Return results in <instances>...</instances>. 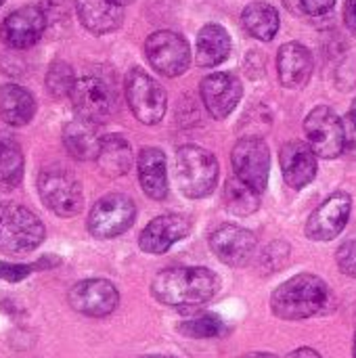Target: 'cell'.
Segmentation results:
<instances>
[{
	"instance_id": "cell-31",
	"label": "cell",
	"mask_w": 356,
	"mask_h": 358,
	"mask_svg": "<svg viewBox=\"0 0 356 358\" xmlns=\"http://www.w3.org/2000/svg\"><path fill=\"white\" fill-rule=\"evenodd\" d=\"M290 260V245L283 241H275L273 245H269L260 258V264L266 273H275L281 271V266Z\"/></svg>"
},
{
	"instance_id": "cell-18",
	"label": "cell",
	"mask_w": 356,
	"mask_h": 358,
	"mask_svg": "<svg viewBox=\"0 0 356 358\" xmlns=\"http://www.w3.org/2000/svg\"><path fill=\"white\" fill-rule=\"evenodd\" d=\"M283 178L292 189H302L317 176V153L304 141H290L279 153Z\"/></svg>"
},
{
	"instance_id": "cell-43",
	"label": "cell",
	"mask_w": 356,
	"mask_h": 358,
	"mask_svg": "<svg viewBox=\"0 0 356 358\" xmlns=\"http://www.w3.org/2000/svg\"><path fill=\"white\" fill-rule=\"evenodd\" d=\"M2 2H4V0H0V4H2Z\"/></svg>"
},
{
	"instance_id": "cell-10",
	"label": "cell",
	"mask_w": 356,
	"mask_h": 358,
	"mask_svg": "<svg viewBox=\"0 0 356 358\" xmlns=\"http://www.w3.org/2000/svg\"><path fill=\"white\" fill-rule=\"evenodd\" d=\"M235 176L248 182L252 189L262 193L269 185L271 174V149L262 138L248 136L241 138L231 153Z\"/></svg>"
},
{
	"instance_id": "cell-28",
	"label": "cell",
	"mask_w": 356,
	"mask_h": 358,
	"mask_svg": "<svg viewBox=\"0 0 356 358\" xmlns=\"http://www.w3.org/2000/svg\"><path fill=\"white\" fill-rule=\"evenodd\" d=\"M23 178V153L21 147L8 138L0 136V191H13Z\"/></svg>"
},
{
	"instance_id": "cell-15",
	"label": "cell",
	"mask_w": 356,
	"mask_h": 358,
	"mask_svg": "<svg viewBox=\"0 0 356 358\" xmlns=\"http://www.w3.org/2000/svg\"><path fill=\"white\" fill-rule=\"evenodd\" d=\"M210 248L214 256L227 266H245L256 250V237L252 231L237 224H222L210 235Z\"/></svg>"
},
{
	"instance_id": "cell-5",
	"label": "cell",
	"mask_w": 356,
	"mask_h": 358,
	"mask_svg": "<svg viewBox=\"0 0 356 358\" xmlns=\"http://www.w3.org/2000/svg\"><path fill=\"white\" fill-rule=\"evenodd\" d=\"M38 191L44 206L57 216L69 218L82 212L84 193L80 180L61 166L44 168L38 176Z\"/></svg>"
},
{
	"instance_id": "cell-19",
	"label": "cell",
	"mask_w": 356,
	"mask_h": 358,
	"mask_svg": "<svg viewBox=\"0 0 356 358\" xmlns=\"http://www.w3.org/2000/svg\"><path fill=\"white\" fill-rule=\"evenodd\" d=\"M277 73L285 88H300L311 80L313 55L300 42H287L277 55Z\"/></svg>"
},
{
	"instance_id": "cell-35",
	"label": "cell",
	"mask_w": 356,
	"mask_h": 358,
	"mask_svg": "<svg viewBox=\"0 0 356 358\" xmlns=\"http://www.w3.org/2000/svg\"><path fill=\"white\" fill-rule=\"evenodd\" d=\"M344 149L356 157V120H353L350 115L344 122Z\"/></svg>"
},
{
	"instance_id": "cell-27",
	"label": "cell",
	"mask_w": 356,
	"mask_h": 358,
	"mask_svg": "<svg viewBox=\"0 0 356 358\" xmlns=\"http://www.w3.org/2000/svg\"><path fill=\"white\" fill-rule=\"evenodd\" d=\"M258 191L252 189L248 182H243L239 176H233L225 182L222 189V199H225V208L227 212H231L233 216H250L258 210L260 199H258Z\"/></svg>"
},
{
	"instance_id": "cell-6",
	"label": "cell",
	"mask_w": 356,
	"mask_h": 358,
	"mask_svg": "<svg viewBox=\"0 0 356 358\" xmlns=\"http://www.w3.org/2000/svg\"><path fill=\"white\" fill-rule=\"evenodd\" d=\"M126 99L141 124L153 126L162 122L168 109V96L159 82H155L143 69H130L126 76Z\"/></svg>"
},
{
	"instance_id": "cell-8",
	"label": "cell",
	"mask_w": 356,
	"mask_h": 358,
	"mask_svg": "<svg viewBox=\"0 0 356 358\" xmlns=\"http://www.w3.org/2000/svg\"><path fill=\"white\" fill-rule=\"evenodd\" d=\"M145 55L151 67L166 78H176L185 73L191 61V50L187 40L180 34L168 29L155 31L147 38Z\"/></svg>"
},
{
	"instance_id": "cell-2",
	"label": "cell",
	"mask_w": 356,
	"mask_h": 358,
	"mask_svg": "<svg viewBox=\"0 0 356 358\" xmlns=\"http://www.w3.org/2000/svg\"><path fill=\"white\" fill-rule=\"evenodd\" d=\"M329 296L327 283L317 275H296L281 283L271 296V308L279 319L302 321L325 306Z\"/></svg>"
},
{
	"instance_id": "cell-3",
	"label": "cell",
	"mask_w": 356,
	"mask_h": 358,
	"mask_svg": "<svg viewBox=\"0 0 356 358\" xmlns=\"http://www.w3.org/2000/svg\"><path fill=\"white\" fill-rule=\"evenodd\" d=\"M218 159L212 151L185 145L176 151V182L183 195L201 199L214 193L218 185Z\"/></svg>"
},
{
	"instance_id": "cell-14",
	"label": "cell",
	"mask_w": 356,
	"mask_h": 358,
	"mask_svg": "<svg viewBox=\"0 0 356 358\" xmlns=\"http://www.w3.org/2000/svg\"><path fill=\"white\" fill-rule=\"evenodd\" d=\"M199 90H201V101L206 109L216 120L229 117L243 96L241 82L237 80V76L227 73V71L206 76L199 84Z\"/></svg>"
},
{
	"instance_id": "cell-16",
	"label": "cell",
	"mask_w": 356,
	"mask_h": 358,
	"mask_svg": "<svg viewBox=\"0 0 356 358\" xmlns=\"http://www.w3.org/2000/svg\"><path fill=\"white\" fill-rule=\"evenodd\" d=\"M46 27V15L38 6H23L10 13L0 25V38L10 48H27L40 40Z\"/></svg>"
},
{
	"instance_id": "cell-34",
	"label": "cell",
	"mask_w": 356,
	"mask_h": 358,
	"mask_svg": "<svg viewBox=\"0 0 356 358\" xmlns=\"http://www.w3.org/2000/svg\"><path fill=\"white\" fill-rule=\"evenodd\" d=\"M302 4V10L306 15H313V17H319V15H325L334 8L336 0H300Z\"/></svg>"
},
{
	"instance_id": "cell-37",
	"label": "cell",
	"mask_w": 356,
	"mask_h": 358,
	"mask_svg": "<svg viewBox=\"0 0 356 358\" xmlns=\"http://www.w3.org/2000/svg\"><path fill=\"white\" fill-rule=\"evenodd\" d=\"M287 358H321L313 348H298V350H294L292 355Z\"/></svg>"
},
{
	"instance_id": "cell-25",
	"label": "cell",
	"mask_w": 356,
	"mask_h": 358,
	"mask_svg": "<svg viewBox=\"0 0 356 358\" xmlns=\"http://www.w3.org/2000/svg\"><path fill=\"white\" fill-rule=\"evenodd\" d=\"M34 113H36V101L25 88L17 84L0 86V115L6 124L23 126L34 117Z\"/></svg>"
},
{
	"instance_id": "cell-7",
	"label": "cell",
	"mask_w": 356,
	"mask_h": 358,
	"mask_svg": "<svg viewBox=\"0 0 356 358\" xmlns=\"http://www.w3.org/2000/svg\"><path fill=\"white\" fill-rule=\"evenodd\" d=\"M136 218L134 201L124 193L101 197L88 214V231L97 239H113L126 233Z\"/></svg>"
},
{
	"instance_id": "cell-20",
	"label": "cell",
	"mask_w": 356,
	"mask_h": 358,
	"mask_svg": "<svg viewBox=\"0 0 356 358\" xmlns=\"http://www.w3.org/2000/svg\"><path fill=\"white\" fill-rule=\"evenodd\" d=\"M138 180L147 197L166 199L168 195V164L166 155L157 147H145L138 153Z\"/></svg>"
},
{
	"instance_id": "cell-32",
	"label": "cell",
	"mask_w": 356,
	"mask_h": 358,
	"mask_svg": "<svg viewBox=\"0 0 356 358\" xmlns=\"http://www.w3.org/2000/svg\"><path fill=\"white\" fill-rule=\"evenodd\" d=\"M336 262H338V266H340V271L344 275L356 279V239L342 243V248L336 254Z\"/></svg>"
},
{
	"instance_id": "cell-26",
	"label": "cell",
	"mask_w": 356,
	"mask_h": 358,
	"mask_svg": "<svg viewBox=\"0 0 356 358\" xmlns=\"http://www.w3.org/2000/svg\"><path fill=\"white\" fill-rule=\"evenodd\" d=\"M241 23L250 36L269 42L279 31V13L269 2H252L245 6L241 15Z\"/></svg>"
},
{
	"instance_id": "cell-9",
	"label": "cell",
	"mask_w": 356,
	"mask_h": 358,
	"mask_svg": "<svg viewBox=\"0 0 356 358\" xmlns=\"http://www.w3.org/2000/svg\"><path fill=\"white\" fill-rule=\"evenodd\" d=\"M308 145L319 157L332 159L344 151V122L325 105L315 107L304 120Z\"/></svg>"
},
{
	"instance_id": "cell-17",
	"label": "cell",
	"mask_w": 356,
	"mask_h": 358,
	"mask_svg": "<svg viewBox=\"0 0 356 358\" xmlns=\"http://www.w3.org/2000/svg\"><path fill=\"white\" fill-rule=\"evenodd\" d=\"M191 233L189 218L180 214H164L153 218L141 233L138 245L147 254H166L174 243Z\"/></svg>"
},
{
	"instance_id": "cell-38",
	"label": "cell",
	"mask_w": 356,
	"mask_h": 358,
	"mask_svg": "<svg viewBox=\"0 0 356 358\" xmlns=\"http://www.w3.org/2000/svg\"><path fill=\"white\" fill-rule=\"evenodd\" d=\"M241 358H277L275 355H269V352H250V355H245V357Z\"/></svg>"
},
{
	"instance_id": "cell-23",
	"label": "cell",
	"mask_w": 356,
	"mask_h": 358,
	"mask_svg": "<svg viewBox=\"0 0 356 358\" xmlns=\"http://www.w3.org/2000/svg\"><path fill=\"white\" fill-rule=\"evenodd\" d=\"M132 159H134L132 157V147L124 136H120V134L103 136L101 149H99V155H97V164H99V170L105 176H109V178L124 176L130 170Z\"/></svg>"
},
{
	"instance_id": "cell-1",
	"label": "cell",
	"mask_w": 356,
	"mask_h": 358,
	"mask_svg": "<svg viewBox=\"0 0 356 358\" xmlns=\"http://www.w3.org/2000/svg\"><path fill=\"white\" fill-rule=\"evenodd\" d=\"M220 287L218 277L204 266H176L162 271L153 283L151 294L157 302L172 308H197L210 302Z\"/></svg>"
},
{
	"instance_id": "cell-21",
	"label": "cell",
	"mask_w": 356,
	"mask_h": 358,
	"mask_svg": "<svg viewBox=\"0 0 356 358\" xmlns=\"http://www.w3.org/2000/svg\"><path fill=\"white\" fill-rule=\"evenodd\" d=\"M76 10L82 25L92 34L115 31L124 21L122 6L111 0H76Z\"/></svg>"
},
{
	"instance_id": "cell-12",
	"label": "cell",
	"mask_w": 356,
	"mask_h": 358,
	"mask_svg": "<svg viewBox=\"0 0 356 358\" xmlns=\"http://www.w3.org/2000/svg\"><path fill=\"white\" fill-rule=\"evenodd\" d=\"M350 210H353V199L348 193L338 191L334 195H329L308 218L306 222V237L313 241H332L336 239L348 218H350Z\"/></svg>"
},
{
	"instance_id": "cell-36",
	"label": "cell",
	"mask_w": 356,
	"mask_h": 358,
	"mask_svg": "<svg viewBox=\"0 0 356 358\" xmlns=\"http://www.w3.org/2000/svg\"><path fill=\"white\" fill-rule=\"evenodd\" d=\"M344 21H346V27L356 34V0H348L346 6H344Z\"/></svg>"
},
{
	"instance_id": "cell-42",
	"label": "cell",
	"mask_w": 356,
	"mask_h": 358,
	"mask_svg": "<svg viewBox=\"0 0 356 358\" xmlns=\"http://www.w3.org/2000/svg\"><path fill=\"white\" fill-rule=\"evenodd\" d=\"M353 358H356V336H355V344H353Z\"/></svg>"
},
{
	"instance_id": "cell-30",
	"label": "cell",
	"mask_w": 356,
	"mask_h": 358,
	"mask_svg": "<svg viewBox=\"0 0 356 358\" xmlns=\"http://www.w3.org/2000/svg\"><path fill=\"white\" fill-rule=\"evenodd\" d=\"M73 84H76V78H73V71L67 63L57 61L50 65V69L46 73V86H48V92L52 96L61 99L65 94H71Z\"/></svg>"
},
{
	"instance_id": "cell-40",
	"label": "cell",
	"mask_w": 356,
	"mask_h": 358,
	"mask_svg": "<svg viewBox=\"0 0 356 358\" xmlns=\"http://www.w3.org/2000/svg\"><path fill=\"white\" fill-rule=\"evenodd\" d=\"M353 120H356V99H355V103H353V107H350V113H348Z\"/></svg>"
},
{
	"instance_id": "cell-39",
	"label": "cell",
	"mask_w": 356,
	"mask_h": 358,
	"mask_svg": "<svg viewBox=\"0 0 356 358\" xmlns=\"http://www.w3.org/2000/svg\"><path fill=\"white\" fill-rule=\"evenodd\" d=\"M111 2H115V4H120V6H126V4H130V2H134V0H111Z\"/></svg>"
},
{
	"instance_id": "cell-24",
	"label": "cell",
	"mask_w": 356,
	"mask_h": 358,
	"mask_svg": "<svg viewBox=\"0 0 356 358\" xmlns=\"http://www.w3.org/2000/svg\"><path fill=\"white\" fill-rule=\"evenodd\" d=\"M231 52V36L222 25H204L197 34V63L201 67H216L227 61Z\"/></svg>"
},
{
	"instance_id": "cell-13",
	"label": "cell",
	"mask_w": 356,
	"mask_h": 358,
	"mask_svg": "<svg viewBox=\"0 0 356 358\" xmlns=\"http://www.w3.org/2000/svg\"><path fill=\"white\" fill-rule=\"evenodd\" d=\"M69 306L86 317H107L120 304L115 285L107 279H86L69 289Z\"/></svg>"
},
{
	"instance_id": "cell-29",
	"label": "cell",
	"mask_w": 356,
	"mask_h": 358,
	"mask_svg": "<svg viewBox=\"0 0 356 358\" xmlns=\"http://www.w3.org/2000/svg\"><path fill=\"white\" fill-rule=\"evenodd\" d=\"M222 331H225V325H222L220 317L210 315V313L199 315L189 321H183L178 325V334H183L185 338H191V340H212V338H218Z\"/></svg>"
},
{
	"instance_id": "cell-4",
	"label": "cell",
	"mask_w": 356,
	"mask_h": 358,
	"mask_svg": "<svg viewBox=\"0 0 356 358\" xmlns=\"http://www.w3.org/2000/svg\"><path fill=\"white\" fill-rule=\"evenodd\" d=\"M40 218L19 203H0V252L19 256L34 252L44 241Z\"/></svg>"
},
{
	"instance_id": "cell-11",
	"label": "cell",
	"mask_w": 356,
	"mask_h": 358,
	"mask_svg": "<svg viewBox=\"0 0 356 358\" xmlns=\"http://www.w3.org/2000/svg\"><path fill=\"white\" fill-rule=\"evenodd\" d=\"M69 96L78 115L94 124L107 120L115 107V96L111 86L97 76H84L76 80Z\"/></svg>"
},
{
	"instance_id": "cell-22",
	"label": "cell",
	"mask_w": 356,
	"mask_h": 358,
	"mask_svg": "<svg viewBox=\"0 0 356 358\" xmlns=\"http://www.w3.org/2000/svg\"><path fill=\"white\" fill-rule=\"evenodd\" d=\"M101 136L97 132V124L88 120H73L63 130V145L67 153L76 159H97L101 149Z\"/></svg>"
},
{
	"instance_id": "cell-33",
	"label": "cell",
	"mask_w": 356,
	"mask_h": 358,
	"mask_svg": "<svg viewBox=\"0 0 356 358\" xmlns=\"http://www.w3.org/2000/svg\"><path fill=\"white\" fill-rule=\"evenodd\" d=\"M34 266H25V264H6V262H0V279L4 281H10V283H17L21 279H25L29 273H31Z\"/></svg>"
},
{
	"instance_id": "cell-41",
	"label": "cell",
	"mask_w": 356,
	"mask_h": 358,
	"mask_svg": "<svg viewBox=\"0 0 356 358\" xmlns=\"http://www.w3.org/2000/svg\"><path fill=\"white\" fill-rule=\"evenodd\" d=\"M141 358H174V357H166V355H145Z\"/></svg>"
}]
</instances>
